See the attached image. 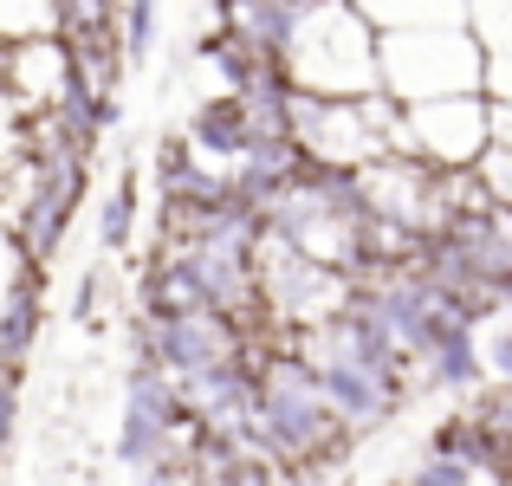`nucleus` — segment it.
Masks as SVG:
<instances>
[{
  "instance_id": "1",
  "label": "nucleus",
  "mask_w": 512,
  "mask_h": 486,
  "mask_svg": "<svg viewBox=\"0 0 512 486\" xmlns=\"http://www.w3.org/2000/svg\"><path fill=\"white\" fill-rule=\"evenodd\" d=\"M247 441L279 467V474H305L344 454L350 428L325 402L318 376L305 370L292 350H266L253 370V409H247Z\"/></svg>"
},
{
  "instance_id": "2",
  "label": "nucleus",
  "mask_w": 512,
  "mask_h": 486,
  "mask_svg": "<svg viewBox=\"0 0 512 486\" xmlns=\"http://www.w3.org/2000/svg\"><path fill=\"white\" fill-rule=\"evenodd\" d=\"M279 72L299 98H376L383 91L376 26L357 13V0H299Z\"/></svg>"
},
{
  "instance_id": "3",
  "label": "nucleus",
  "mask_w": 512,
  "mask_h": 486,
  "mask_svg": "<svg viewBox=\"0 0 512 486\" xmlns=\"http://www.w3.org/2000/svg\"><path fill=\"white\" fill-rule=\"evenodd\" d=\"M292 143L312 169L331 175H357L396 150V104L376 98H299L292 91Z\"/></svg>"
},
{
  "instance_id": "4",
  "label": "nucleus",
  "mask_w": 512,
  "mask_h": 486,
  "mask_svg": "<svg viewBox=\"0 0 512 486\" xmlns=\"http://www.w3.org/2000/svg\"><path fill=\"white\" fill-rule=\"evenodd\" d=\"M389 104H435V98H474L487 65L461 26H415V33H376Z\"/></svg>"
},
{
  "instance_id": "5",
  "label": "nucleus",
  "mask_w": 512,
  "mask_h": 486,
  "mask_svg": "<svg viewBox=\"0 0 512 486\" xmlns=\"http://www.w3.org/2000/svg\"><path fill=\"white\" fill-rule=\"evenodd\" d=\"M396 150L428 169H474L493 150V111L474 98H435V104H396Z\"/></svg>"
},
{
  "instance_id": "6",
  "label": "nucleus",
  "mask_w": 512,
  "mask_h": 486,
  "mask_svg": "<svg viewBox=\"0 0 512 486\" xmlns=\"http://www.w3.org/2000/svg\"><path fill=\"white\" fill-rule=\"evenodd\" d=\"M72 98V52L65 39H26V46L0 52V104L13 124H39V117L65 111Z\"/></svg>"
},
{
  "instance_id": "7",
  "label": "nucleus",
  "mask_w": 512,
  "mask_h": 486,
  "mask_svg": "<svg viewBox=\"0 0 512 486\" xmlns=\"http://www.w3.org/2000/svg\"><path fill=\"white\" fill-rule=\"evenodd\" d=\"M26 39H59V0H0V52Z\"/></svg>"
},
{
  "instance_id": "8",
  "label": "nucleus",
  "mask_w": 512,
  "mask_h": 486,
  "mask_svg": "<svg viewBox=\"0 0 512 486\" xmlns=\"http://www.w3.org/2000/svg\"><path fill=\"white\" fill-rule=\"evenodd\" d=\"M130 234H137V175H117V188L104 195V208H98V240L111 253H124Z\"/></svg>"
},
{
  "instance_id": "9",
  "label": "nucleus",
  "mask_w": 512,
  "mask_h": 486,
  "mask_svg": "<svg viewBox=\"0 0 512 486\" xmlns=\"http://www.w3.org/2000/svg\"><path fill=\"white\" fill-rule=\"evenodd\" d=\"M117 39H124V59L143 65L156 46V0H124L117 7Z\"/></svg>"
},
{
  "instance_id": "10",
  "label": "nucleus",
  "mask_w": 512,
  "mask_h": 486,
  "mask_svg": "<svg viewBox=\"0 0 512 486\" xmlns=\"http://www.w3.org/2000/svg\"><path fill=\"white\" fill-rule=\"evenodd\" d=\"M39 279V266H26V253H20V240L13 234H0V318H7V305L20 299L26 286Z\"/></svg>"
},
{
  "instance_id": "11",
  "label": "nucleus",
  "mask_w": 512,
  "mask_h": 486,
  "mask_svg": "<svg viewBox=\"0 0 512 486\" xmlns=\"http://www.w3.org/2000/svg\"><path fill=\"white\" fill-rule=\"evenodd\" d=\"M7 422H13V363L0 357V441H7Z\"/></svg>"
},
{
  "instance_id": "12",
  "label": "nucleus",
  "mask_w": 512,
  "mask_h": 486,
  "mask_svg": "<svg viewBox=\"0 0 512 486\" xmlns=\"http://www.w3.org/2000/svg\"><path fill=\"white\" fill-rule=\"evenodd\" d=\"M137 486H182L175 474H137Z\"/></svg>"
}]
</instances>
